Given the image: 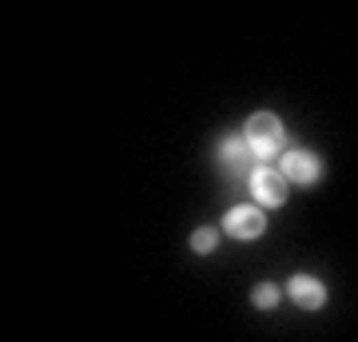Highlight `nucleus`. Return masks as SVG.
Returning <instances> with one entry per match:
<instances>
[{"label": "nucleus", "instance_id": "7ed1b4c3", "mask_svg": "<svg viewBox=\"0 0 358 342\" xmlns=\"http://www.w3.org/2000/svg\"><path fill=\"white\" fill-rule=\"evenodd\" d=\"M279 171L287 176V183L310 187V183H319L322 164L315 159V152H307V148H294V152H282L279 155Z\"/></svg>", "mask_w": 358, "mask_h": 342}, {"label": "nucleus", "instance_id": "20e7f679", "mask_svg": "<svg viewBox=\"0 0 358 342\" xmlns=\"http://www.w3.org/2000/svg\"><path fill=\"white\" fill-rule=\"evenodd\" d=\"M223 231H227L231 239H259L263 231H267V215H263V207H231L227 215H223Z\"/></svg>", "mask_w": 358, "mask_h": 342}, {"label": "nucleus", "instance_id": "f257e3e1", "mask_svg": "<svg viewBox=\"0 0 358 342\" xmlns=\"http://www.w3.org/2000/svg\"><path fill=\"white\" fill-rule=\"evenodd\" d=\"M243 140H247V148H251V155L255 159H275V155H282V124H279V115H271V112H255L251 120H247V127H243Z\"/></svg>", "mask_w": 358, "mask_h": 342}, {"label": "nucleus", "instance_id": "39448f33", "mask_svg": "<svg viewBox=\"0 0 358 342\" xmlns=\"http://www.w3.org/2000/svg\"><path fill=\"white\" fill-rule=\"evenodd\" d=\"M251 148H247L243 136H227V140H219V164L227 167L231 176H251L255 167H251Z\"/></svg>", "mask_w": 358, "mask_h": 342}, {"label": "nucleus", "instance_id": "423d86ee", "mask_svg": "<svg viewBox=\"0 0 358 342\" xmlns=\"http://www.w3.org/2000/svg\"><path fill=\"white\" fill-rule=\"evenodd\" d=\"M287 291H291L294 306H303V311H319V306L327 303V287H322L319 279H310V275H294Z\"/></svg>", "mask_w": 358, "mask_h": 342}, {"label": "nucleus", "instance_id": "0eeeda50", "mask_svg": "<svg viewBox=\"0 0 358 342\" xmlns=\"http://www.w3.org/2000/svg\"><path fill=\"white\" fill-rule=\"evenodd\" d=\"M215 243H219V231L215 227H195L192 231V251L195 255H211V251H215Z\"/></svg>", "mask_w": 358, "mask_h": 342}, {"label": "nucleus", "instance_id": "6e6552de", "mask_svg": "<svg viewBox=\"0 0 358 342\" xmlns=\"http://www.w3.org/2000/svg\"><path fill=\"white\" fill-rule=\"evenodd\" d=\"M251 303H255L259 311H271V306L279 303V287H275V283H259L255 291H251Z\"/></svg>", "mask_w": 358, "mask_h": 342}, {"label": "nucleus", "instance_id": "f03ea898", "mask_svg": "<svg viewBox=\"0 0 358 342\" xmlns=\"http://www.w3.org/2000/svg\"><path fill=\"white\" fill-rule=\"evenodd\" d=\"M247 183H251V195H255L259 207H279L282 199H287V176H282L279 167H271V164H259L251 176H247Z\"/></svg>", "mask_w": 358, "mask_h": 342}]
</instances>
